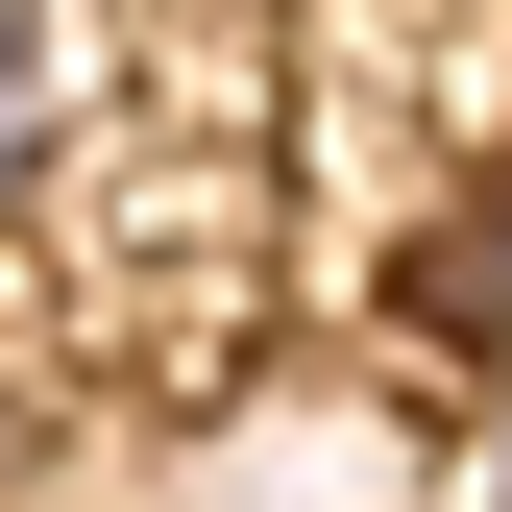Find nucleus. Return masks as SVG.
Listing matches in <instances>:
<instances>
[{"mask_svg": "<svg viewBox=\"0 0 512 512\" xmlns=\"http://www.w3.org/2000/svg\"><path fill=\"white\" fill-rule=\"evenodd\" d=\"M98 122V0H0V196H49Z\"/></svg>", "mask_w": 512, "mask_h": 512, "instance_id": "f257e3e1", "label": "nucleus"}, {"mask_svg": "<svg viewBox=\"0 0 512 512\" xmlns=\"http://www.w3.org/2000/svg\"><path fill=\"white\" fill-rule=\"evenodd\" d=\"M464 512H512V439H488V488H464Z\"/></svg>", "mask_w": 512, "mask_h": 512, "instance_id": "f03ea898", "label": "nucleus"}]
</instances>
